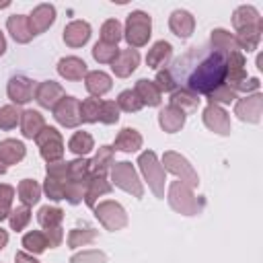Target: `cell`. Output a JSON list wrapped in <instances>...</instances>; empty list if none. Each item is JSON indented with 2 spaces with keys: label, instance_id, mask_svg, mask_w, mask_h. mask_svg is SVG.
Instances as JSON below:
<instances>
[{
  "label": "cell",
  "instance_id": "1",
  "mask_svg": "<svg viewBox=\"0 0 263 263\" xmlns=\"http://www.w3.org/2000/svg\"><path fill=\"white\" fill-rule=\"evenodd\" d=\"M228 53L214 49L210 43L187 49L168 68L175 84L195 95H210L214 88L226 82Z\"/></svg>",
  "mask_w": 263,
  "mask_h": 263
},
{
  "label": "cell",
  "instance_id": "2",
  "mask_svg": "<svg viewBox=\"0 0 263 263\" xmlns=\"http://www.w3.org/2000/svg\"><path fill=\"white\" fill-rule=\"evenodd\" d=\"M166 199H168V205L183 216H197L205 208V199L201 195H195L193 189L181 181H171Z\"/></svg>",
  "mask_w": 263,
  "mask_h": 263
},
{
  "label": "cell",
  "instance_id": "3",
  "mask_svg": "<svg viewBox=\"0 0 263 263\" xmlns=\"http://www.w3.org/2000/svg\"><path fill=\"white\" fill-rule=\"evenodd\" d=\"M152 35V16L144 10H132L125 18V29H123V39L132 49L144 47Z\"/></svg>",
  "mask_w": 263,
  "mask_h": 263
},
{
  "label": "cell",
  "instance_id": "4",
  "mask_svg": "<svg viewBox=\"0 0 263 263\" xmlns=\"http://www.w3.org/2000/svg\"><path fill=\"white\" fill-rule=\"evenodd\" d=\"M138 166L150 187V191L158 197V199H164V183H166V171L162 168L156 152L152 150H146L138 156Z\"/></svg>",
  "mask_w": 263,
  "mask_h": 263
},
{
  "label": "cell",
  "instance_id": "5",
  "mask_svg": "<svg viewBox=\"0 0 263 263\" xmlns=\"http://www.w3.org/2000/svg\"><path fill=\"white\" fill-rule=\"evenodd\" d=\"M111 181H113L115 187H119L121 191L129 193L132 197H138L140 199L144 195V185H142V181H140L134 164L127 162V160L113 162V166H111Z\"/></svg>",
  "mask_w": 263,
  "mask_h": 263
},
{
  "label": "cell",
  "instance_id": "6",
  "mask_svg": "<svg viewBox=\"0 0 263 263\" xmlns=\"http://www.w3.org/2000/svg\"><path fill=\"white\" fill-rule=\"evenodd\" d=\"M162 168L164 171H168L171 175H175L177 177V181H181V183H185L187 187H197L199 185V177H197V171L193 168V164L183 156V154H179V152H173V150H168V152H164L162 154Z\"/></svg>",
  "mask_w": 263,
  "mask_h": 263
},
{
  "label": "cell",
  "instance_id": "7",
  "mask_svg": "<svg viewBox=\"0 0 263 263\" xmlns=\"http://www.w3.org/2000/svg\"><path fill=\"white\" fill-rule=\"evenodd\" d=\"M68 183V160H58L49 162L45 166V181H43V191L51 201H62L64 191Z\"/></svg>",
  "mask_w": 263,
  "mask_h": 263
},
{
  "label": "cell",
  "instance_id": "8",
  "mask_svg": "<svg viewBox=\"0 0 263 263\" xmlns=\"http://www.w3.org/2000/svg\"><path fill=\"white\" fill-rule=\"evenodd\" d=\"M35 142H37V148H39L41 158H43L47 164H49V162H58V160L64 158V138H62V134H60L55 127L45 125V127L37 134Z\"/></svg>",
  "mask_w": 263,
  "mask_h": 263
},
{
  "label": "cell",
  "instance_id": "9",
  "mask_svg": "<svg viewBox=\"0 0 263 263\" xmlns=\"http://www.w3.org/2000/svg\"><path fill=\"white\" fill-rule=\"evenodd\" d=\"M92 210H95L97 220L107 230H111V232H117V230H121V228L127 226V212H125V208L119 201L105 199V201H99Z\"/></svg>",
  "mask_w": 263,
  "mask_h": 263
},
{
  "label": "cell",
  "instance_id": "10",
  "mask_svg": "<svg viewBox=\"0 0 263 263\" xmlns=\"http://www.w3.org/2000/svg\"><path fill=\"white\" fill-rule=\"evenodd\" d=\"M53 119L62 125V127H78L80 121V101L76 97L66 95L53 109Z\"/></svg>",
  "mask_w": 263,
  "mask_h": 263
},
{
  "label": "cell",
  "instance_id": "11",
  "mask_svg": "<svg viewBox=\"0 0 263 263\" xmlns=\"http://www.w3.org/2000/svg\"><path fill=\"white\" fill-rule=\"evenodd\" d=\"M234 115L247 123H259L263 115V95L253 92L234 103Z\"/></svg>",
  "mask_w": 263,
  "mask_h": 263
},
{
  "label": "cell",
  "instance_id": "12",
  "mask_svg": "<svg viewBox=\"0 0 263 263\" xmlns=\"http://www.w3.org/2000/svg\"><path fill=\"white\" fill-rule=\"evenodd\" d=\"M232 27L236 33L245 31H263V18L259 10L251 4H242L232 12Z\"/></svg>",
  "mask_w": 263,
  "mask_h": 263
},
{
  "label": "cell",
  "instance_id": "13",
  "mask_svg": "<svg viewBox=\"0 0 263 263\" xmlns=\"http://www.w3.org/2000/svg\"><path fill=\"white\" fill-rule=\"evenodd\" d=\"M35 82L31 80V78H27V76H23V74H16V76H12L10 80H8V84H6V95H8V99L18 107V105H25V103H29V101H33V97H35Z\"/></svg>",
  "mask_w": 263,
  "mask_h": 263
},
{
  "label": "cell",
  "instance_id": "14",
  "mask_svg": "<svg viewBox=\"0 0 263 263\" xmlns=\"http://www.w3.org/2000/svg\"><path fill=\"white\" fill-rule=\"evenodd\" d=\"M201 117H203V125L210 132H214L218 136H230L232 125H230V117L224 111V107H220V105H208L203 109Z\"/></svg>",
  "mask_w": 263,
  "mask_h": 263
},
{
  "label": "cell",
  "instance_id": "15",
  "mask_svg": "<svg viewBox=\"0 0 263 263\" xmlns=\"http://www.w3.org/2000/svg\"><path fill=\"white\" fill-rule=\"evenodd\" d=\"M64 97H66V92H64L62 84L55 80H43L35 86V101L43 109H53Z\"/></svg>",
  "mask_w": 263,
  "mask_h": 263
},
{
  "label": "cell",
  "instance_id": "16",
  "mask_svg": "<svg viewBox=\"0 0 263 263\" xmlns=\"http://www.w3.org/2000/svg\"><path fill=\"white\" fill-rule=\"evenodd\" d=\"M29 16V27L33 35L45 33L55 23V6L53 4H37Z\"/></svg>",
  "mask_w": 263,
  "mask_h": 263
},
{
  "label": "cell",
  "instance_id": "17",
  "mask_svg": "<svg viewBox=\"0 0 263 263\" xmlns=\"http://www.w3.org/2000/svg\"><path fill=\"white\" fill-rule=\"evenodd\" d=\"M92 29L86 21H72L64 27V43L68 47H82L88 43Z\"/></svg>",
  "mask_w": 263,
  "mask_h": 263
},
{
  "label": "cell",
  "instance_id": "18",
  "mask_svg": "<svg viewBox=\"0 0 263 263\" xmlns=\"http://www.w3.org/2000/svg\"><path fill=\"white\" fill-rule=\"evenodd\" d=\"M138 66H140V53H138V49L127 47V49H119L117 58L111 64V70H113V74L117 78H127L132 72H136Z\"/></svg>",
  "mask_w": 263,
  "mask_h": 263
},
{
  "label": "cell",
  "instance_id": "19",
  "mask_svg": "<svg viewBox=\"0 0 263 263\" xmlns=\"http://www.w3.org/2000/svg\"><path fill=\"white\" fill-rule=\"evenodd\" d=\"M168 29L179 37V39H189L193 29H195V18L191 12L183 10V8H177L171 12L168 16Z\"/></svg>",
  "mask_w": 263,
  "mask_h": 263
},
{
  "label": "cell",
  "instance_id": "20",
  "mask_svg": "<svg viewBox=\"0 0 263 263\" xmlns=\"http://www.w3.org/2000/svg\"><path fill=\"white\" fill-rule=\"evenodd\" d=\"M58 74L66 80H82L88 74L86 62L76 55H66L58 62Z\"/></svg>",
  "mask_w": 263,
  "mask_h": 263
},
{
  "label": "cell",
  "instance_id": "21",
  "mask_svg": "<svg viewBox=\"0 0 263 263\" xmlns=\"http://www.w3.org/2000/svg\"><path fill=\"white\" fill-rule=\"evenodd\" d=\"M185 119H187V115H185L181 109L173 107V105H166V107L160 109V113H158V125H160V129L166 132V134H177V132L185 125Z\"/></svg>",
  "mask_w": 263,
  "mask_h": 263
},
{
  "label": "cell",
  "instance_id": "22",
  "mask_svg": "<svg viewBox=\"0 0 263 263\" xmlns=\"http://www.w3.org/2000/svg\"><path fill=\"white\" fill-rule=\"evenodd\" d=\"M171 58H173V45H171L168 41L160 39V41L152 43V47L148 49V53H146V64H148V68L160 70L162 66H166V64L171 62Z\"/></svg>",
  "mask_w": 263,
  "mask_h": 263
},
{
  "label": "cell",
  "instance_id": "23",
  "mask_svg": "<svg viewBox=\"0 0 263 263\" xmlns=\"http://www.w3.org/2000/svg\"><path fill=\"white\" fill-rule=\"evenodd\" d=\"M84 86H86V90L90 92V97L99 99V97H103V95H107V92L111 90L113 80H111V76L105 74L103 70H92V72H88V74L84 76Z\"/></svg>",
  "mask_w": 263,
  "mask_h": 263
},
{
  "label": "cell",
  "instance_id": "24",
  "mask_svg": "<svg viewBox=\"0 0 263 263\" xmlns=\"http://www.w3.org/2000/svg\"><path fill=\"white\" fill-rule=\"evenodd\" d=\"M111 189H113V185L107 181V177L90 175V179L86 183V191H84V203L88 208H95L99 203V197L111 193Z\"/></svg>",
  "mask_w": 263,
  "mask_h": 263
},
{
  "label": "cell",
  "instance_id": "25",
  "mask_svg": "<svg viewBox=\"0 0 263 263\" xmlns=\"http://www.w3.org/2000/svg\"><path fill=\"white\" fill-rule=\"evenodd\" d=\"M43 127H45V119H43V115H41L39 111H35V109H25V111L21 113V134H23V138L35 140L37 134H39Z\"/></svg>",
  "mask_w": 263,
  "mask_h": 263
},
{
  "label": "cell",
  "instance_id": "26",
  "mask_svg": "<svg viewBox=\"0 0 263 263\" xmlns=\"http://www.w3.org/2000/svg\"><path fill=\"white\" fill-rule=\"evenodd\" d=\"M6 29L12 35L16 43H29L33 39L31 27H29V16L27 14H12L6 21Z\"/></svg>",
  "mask_w": 263,
  "mask_h": 263
},
{
  "label": "cell",
  "instance_id": "27",
  "mask_svg": "<svg viewBox=\"0 0 263 263\" xmlns=\"http://www.w3.org/2000/svg\"><path fill=\"white\" fill-rule=\"evenodd\" d=\"M136 97L140 99L142 105H148V107H158L160 101H162V92L158 90V86L148 80V78H140L136 82V88H134Z\"/></svg>",
  "mask_w": 263,
  "mask_h": 263
},
{
  "label": "cell",
  "instance_id": "28",
  "mask_svg": "<svg viewBox=\"0 0 263 263\" xmlns=\"http://www.w3.org/2000/svg\"><path fill=\"white\" fill-rule=\"evenodd\" d=\"M142 134L134 127H123L117 136H115V142H113V150H119V152H138L142 148Z\"/></svg>",
  "mask_w": 263,
  "mask_h": 263
},
{
  "label": "cell",
  "instance_id": "29",
  "mask_svg": "<svg viewBox=\"0 0 263 263\" xmlns=\"http://www.w3.org/2000/svg\"><path fill=\"white\" fill-rule=\"evenodd\" d=\"M25 154H27V148H25L23 142H18L14 138H6V140L0 142V160L6 166L21 162L25 158Z\"/></svg>",
  "mask_w": 263,
  "mask_h": 263
},
{
  "label": "cell",
  "instance_id": "30",
  "mask_svg": "<svg viewBox=\"0 0 263 263\" xmlns=\"http://www.w3.org/2000/svg\"><path fill=\"white\" fill-rule=\"evenodd\" d=\"M115 158V150L113 146H101L99 152L95 154V158L90 160V175H99V177H107V173L113 166Z\"/></svg>",
  "mask_w": 263,
  "mask_h": 263
},
{
  "label": "cell",
  "instance_id": "31",
  "mask_svg": "<svg viewBox=\"0 0 263 263\" xmlns=\"http://www.w3.org/2000/svg\"><path fill=\"white\" fill-rule=\"evenodd\" d=\"M171 105L181 109L185 115L187 113H193L197 107H199V95L191 92V90H185V88H175L171 92Z\"/></svg>",
  "mask_w": 263,
  "mask_h": 263
},
{
  "label": "cell",
  "instance_id": "32",
  "mask_svg": "<svg viewBox=\"0 0 263 263\" xmlns=\"http://www.w3.org/2000/svg\"><path fill=\"white\" fill-rule=\"evenodd\" d=\"M64 220V210L58 205H43L37 212V222L43 230H51V228H60Z\"/></svg>",
  "mask_w": 263,
  "mask_h": 263
},
{
  "label": "cell",
  "instance_id": "33",
  "mask_svg": "<svg viewBox=\"0 0 263 263\" xmlns=\"http://www.w3.org/2000/svg\"><path fill=\"white\" fill-rule=\"evenodd\" d=\"M41 185L37 183V181H33V179H23L21 183H18V189H16V193H18V197H21V201H23V205H35L39 199H41Z\"/></svg>",
  "mask_w": 263,
  "mask_h": 263
},
{
  "label": "cell",
  "instance_id": "34",
  "mask_svg": "<svg viewBox=\"0 0 263 263\" xmlns=\"http://www.w3.org/2000/svg\"><path fill=\"white\" fill-rule=\"evenodd\" d=\"M21 245H23L25 251L31 253V255H41V253H45V249L49 247L47 236H45L43 230H29V232L23 236Z\"/></svg>",
  "mask_w": 263,
  "mask_h": 263
},
{
  "label": "cell",
  "instance_id": "35",
  "mask_svg": "<svg viewBox=\"0 0 263 263\" xmlns=\"http://www.w3.org/2000/svg\"><path fill=\"white\" fill-rule=\"evenodd\" d=\"M210 45L218 51H224V53H230V51H236L238 45H236V39L232 33H228L226 29H214L212 35H210Z\"/></svg>",
  "mask_w": 263,
  "mask_h": 263
},
{
  "label": "cell",
  "instance_id": "36",
  "mask_svg": "<svg viewBox=\"0 0 263 263\" xmlns=\"http://www.w3.org/2000/svg\"><path fill=\"white\" fill-rule=\"evenodd\" d=\"M92 148H95V140H92V136L88 132H76L68 140V150L72 154H76V156H86Z\"/></svg>",
  "mask_w": 263,
  "mask_h": 263
},
{
  "label": "cell",
  "instance_id": "37",
  "mask_svg": "<svg viewBox=\"0 0 263 263\" xmlns=\"http://www.w3.org/2000/svg\"><path fill=\"white\" fill-rule=\"evenodd\" d=\"M90 179V160L78 156L68 162V181H88Z\"/></svg>",
  "mask_w": 263,
  "mask_h": 263
},
{
  "label": "cell",
  "instance_id": "38",
  "mask_svg": "<svg viewBox=\"0 0 263 263\" xmlns=\"http://www.w3.org/2000/svg\"><path fill=\"white\" fill-rule=\"evenodd\" d=\"M121 39H123V27H121V23L117 18H107L101 25V41L117 45Z\"/></svg>",
  "mask_w": 263,
  "mask_h": 263
},
{
  "label": "cell",
  "instance_id": "39",
  "mask_svg": "<svg viewBox=\"0 0 263 263\" xmlns=\"http://www.w3.org/2000/svg\"><path fill=\"white\" fill-rule=\"evenodd\" d=\"M97 236H99V232H97L95 228H72L70 234H68V247H70V249L86 247V245H90Z\"/></svg>",
  "mask_w": 263,
  "mask_h": 263
},
{
  "label": "cell",
  "instance_id": "40",
  "mask_svg": "<svg viewBox=\"0 0 263 263\" xmlns=\"http://www.w3.org/2000/svg\"><path fill=\"white\" fill-rule=\"evenodd\" d=\"M117 53H119V47L113 45V43L97 41L95 47H92V58H95L99 64H113V60L117 58Z\"/></svg>",
  "mask_w": 263,
  "mask_h": 263
},
{
  "label": "cell",
  "instance_id": "41",
  "mask_svg": "<svg viewBox=\"0 0 263 263\" xmlns=\"http://www.w3.org/2000/svg\"><path fill=\"white\" fill-rule=\"evenodd\" d=\"M99 111H101V99L88 97V99L80 101V121L97 123L99 121Z\"/></svg>",
  "mask_w": 263,
  "mask_h": 263
},
{
  "label": "cell",
  "instance_id": "42",
  "mask_svg": "<svg viewBox=\"0 0 263 263\" xmlns=\"http://www.w3.org/2000/svg\"><path fill=\"white\" fill-rule=\"evenodd\" d=\"M21 109L16 105H4L0 107V129L8 132L21 123Z\"/></svg>",
  "mask_w": 263,
  "mask_h": 263
},
{
  "label": "cell",
  "instance_id": "43",
  "mask_svg": "<svg viewBox=\"0 0 263 263\" xmlns=\"http://www.w3.org/2000/svg\"><path fill=\"white\" fill-rule=\"evenodd\" d=\"M208 97V105H230V103H234L236 101V92L230 88V86H226V84H222V86H218V88H214L210 95H205Z\"/></svg>",
  "mask_w": 263,
  "mask_h": 263
},
{
  "label": "cell",
  "instance_id": "44",
  "mask_svg": "<svg viewBox=\"0 0 263 263\" xmlns=\"http://www.w3.org/2000/svg\"><path fill=\"white\" fill-rule=\"evenodd\" d=\"M117 107H119V111H125V113H136V111H140L144 105L140 103V99L136 97V92L134 90H121L119 92V97H117Z\"/></svg>",
  "mask_w": 263,
  "mask_h": 263
},
{
  "label": "cell",
  "instance_id": "45",
  "mask_svg": "<svg viewBox=\"0 0 263 263\" xmlns=\"http://www.w3.org/2000/svg\"><path fill=\"white\" fill-rule=\"evenodd\" d=\"M8 222H10V228L12 230H23L29 222H31V208L29 205H18V208H12L10 216H8Z\"/></svg>",
  "mask_w": 263,
  "mask_h": 263
},
{
  "label": "cell",
  "instance_id": "46",
  "mask_svg": "<svg viewBox=\"0 0 263 263\" xmlns=\"http://www.w3.org/2000/svg\"><path fill=\"white\" fill-rule=\"evenodd\" d=\"M12 199H14V187L6 185V183H0V222L10 216Z\"/></svg>",
  "mask_w": 263,
  "mask_h": 263
},
{
  "label": "cell",
  "instance_id": "47",
  "mask_svg": "<svg viewBox=\"0 0 263 263\" xmlns=\"http://www.w3.org/2000/svg\"><path fill=\"white\" fill-rule=\"evenodd\" d=\"M99 121L105 125H113L119 121V107L115 101H101V111H99Z\"/></svg>",
  "mask_w": 263,
  "mask_h": 263
},
{
  "label": "cell",
  "instance_id": "48",
  "mask_svg": "<svg viewBox=\"0 0 263 263\" xmlns=\"http://www.w3.org/2000/svg\"><path fill=\"white\" fill-rule=\"evenodd\" d=\"M70 263H107V255L99 249H86V251L74 253L70 257Z\"/></svg>",
  "mask_w": 263,
  "mask_h": 263
},
{
  "label": "cell",
  "instance_id": "49",
  "mask_svg": "<svg viewBox=\"0 0 263 263\" xmlns=\"http://www.w3.org/2000/svg\"><path fill=\"white\" fill-rule=\"evenodd\" d=\"M152 82L158 86L160 92H173L177 88V84H175V80H173V76H171L168 70H158L156 72V78Z\"/></svg>",
  "mask_w": 263,
  "mask_h": 263
},
{
  "label": "cell",
  "instance_id": "50",
  "mask_svg": "<svg viewBox=\"0 0 263 263\" xmlns=\"http://www.w3.org/2000/svg\"><path fill=\"white\" fill-rule=\"evenodd\" d=\"M43 232H45V236H47L49 249H55V247L62 245V240H64V230H62V226H60V228H51V230H43Z\"/></svg>",
  "mask_w": 263,
  "mask_h": 263
},
{
  "label": "cell",
  "instance_id": "51",
  "mask_svg": "<svg viewBox=\"0 0 263 263\" xmlns=\"http://www.w3.org/2000/svg\"><path fill=\"white\" fill-rule=\"evenodd\" d=\"M259 86H261L259 78H247V80L238 86V90H240V92H259ZM238 90H236V92H238Z\"/></svg>",
  "mask_w": 263,
  "mask_h": 263
},
{
  "label": "cell",
  "instance_id": "52",
  "mask_svg": "<svg viewBox=\"0 0 263 263\" xmlns=\"http://www.w3.org/2000/svg\"><path fill=\"white\" fill-rule=\"evenodd\" d=\"M14 263H39L31 253H27V251H18L16 255H14Z\"/></svg>",
  "mask_w": 263,
  "mask_h": 263
},
{
  "label": "cell",
  "instance_id": "53",
  "mask_svg": "<svg viewBox=\"0 0 263 263\" xmlns=\"http://www.w3.org/2000/svg\"><path fill=\"white\" fill-rule=\"evenodd\" d=\"M6 245H8V232L0 228V251H2V249H4Z\"/></svg>",
  "mask_w": 263,
  "mask_h": 263
},
{
  "label": "cell",
  "instance_id": "54",
  "mask_svg": "<svg viewBox=\"0 0 263 263\" xmlns=\"http://www.w3.org/2000/svg\"><path fill=\"white\" fill-rule=\"evenodd\" d=\"M6 51V39H4V33L0 31V55H4Z\"/></svg>",
  "mask_w": 263,
  "mask_h": 263
},
{
  "label": "cell",
  "instance_id": "55",
  "mask_svg": "<svg viewBox=\"0 0 263 263\" xmlns=\"http://www.w3.org/2000/svg\"><path fill=\"white\" fill-rule=\"evenodd\" d=\"M6 171H8V166H6V164H4V162H2V160H0V175H4V173H6Z\"/></svg>",
  "mask_w": 263,
  "mask_h": 263
},
{
  "label": "cell",
  "instance_id": "56",
  "mask_svg": "<svg viewBox=\"0 0 263 263\" xmlns=\"http://www.w3.org/2000/svg\"><path fill=\"white\" fill-rule=\"evenodd\" d=\"M6 6H10V2H8V0H2V2H0V8H6Z\"/></svg>",
  "mask_w": 263,
  "mask_h": 263
}]
</instances>
